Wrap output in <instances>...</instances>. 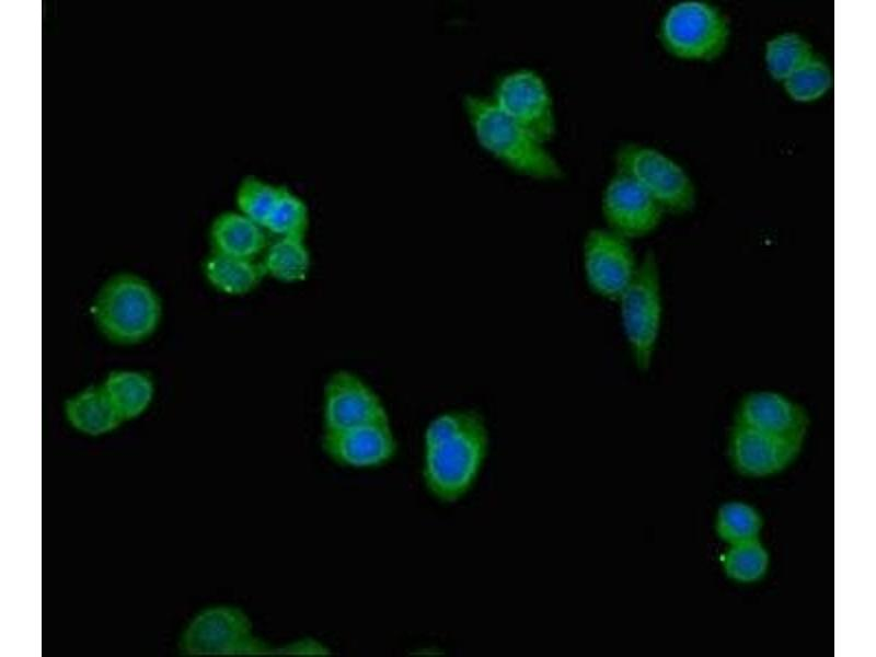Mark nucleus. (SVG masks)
<instances>
[{
	"instance_id": "nucleus-1",
	"label": "nucleus",
	"mask_w": 876,
	"mask_h": 657,
	"mask_svg": "<svg viewBox=\"0 0 876 657\" xmlns=\"http://www.w3.org/2000/svg\"><path fill=\"white\" fill-rule=\"evenodd\" d=\"M488 431L483 416L469 408L434 417L424 434L423 480L437 499L451 503L473 485L487 453Z\"/></svg>"
},
{
	"instance_id": "nucleus-2",
	"label": "nucleus",
	"mask_w": 876,
	"mask_h": 657,
	"mask_svg": "<svg viewBox=\"0 0 876 657\" xmlns=\"http://www.w3.org/2000/svg\"><path fill=\"white\" fill-rule=\"evenodd\" d=\"M462 103L477 143L507 168L540 181L564 176L544 143L505 115L491 97L465 94Z\"/></svg>"
},
{
	"instance_id": "nucleus-3",
	"label": "nucleus",
	"mask_w": 876,
	"mask_h": 657,
	"mask_svg": "<svg viewBox=\"0 0 876 657\" xmlns=\"http://www.w3.org/2000/svg\"><path fill=\"white\" fill-rule=\"evenodd\" d=\"M161 302L143 278L123 273L107 279L92 306L93 320L110 341L132 345L146 341L161 319Z\"/></svg>"
},
{
	"instance_id": "nucleus-4",
	"label": "nucleus",
	"mask_w": 876,
	"mask_h": 657,
	"mask_svg": "<svg viewBox=\"0 0 876 657\" xmlns=\"http://www.w3.org/2000/svg\"><path fill=\"white\" fill-rule=\"evenodd\" d=\"M616 302L633 365L647 372L655 359L664 318L661 274L653 251L639 260L633 279Z\"/></svg>"
},
{
	"instance_id": "nucleus-5",
	"label": "nucleus",
	"mask_w": 876,
	"mask_h": 657,
	"mask_svg": "<svg viewBox=\"0 0 876 657\" xmlns=\"http://www.w3.org/2000/svg\"><path fill=\"white\" fill-rule=\"evenodd\" d=\"M731 28L726 14L703 0L673 3L662 15L658 38L664 49L687 61H713L728 47Z\"/></svg>"
},
{
	"instance_id": "nucleus-6",
	"label": "nucleus",
	"mask_w": 876,
	"mask_h": 657,
	"mask_svg": "<svg viewBox=\"0 0 876 657\" xmlns=\"http://www.w3.org/2000/svg\"><path fill=\"white\" fill-rule=\"evenodd\" d=\"M178 646L188 656H277V644L258 636L247 613L231 604L199 611L184 629Z\"/></svg>"
},
{
	"instance_id": "nucleus-7",
	"label": "nucleus",
	"mask_w": 876,
	"mask_h": 657,
	"mask_svg": "<svg viewBox=\"0 0 876 657\" xmlns=\"http://www.w3.org/2000/svg\"><path fill=\"white\" fill-rule=\"evenodd\" d=\"M615 172L644 188L665 212L683 215L696 205V188L688 172L660 150L625 142L614 152Z\"/></svg>"
},
{
	"instance_id": "nucleus-8",
	"label": "nucleus",
	"mask_w": 876,
	"mask_h": 657,
	"mask_svg": "<svg viewBox=\"0 0 876 657\" xmlns=\"http://www.w3.org/2000/svg\"><path fill=\"white\" fill-rule=\"evenodd\" d=\"M491 100L541 142L554 136L553 100L546 82L537 71L520 68L506 72L496 81Z\"/></svg>"
},
{
	"instance_id": "nucleus-9",
	"label": "nucleus",
	"mask_w": 876,
	"mask_h": 657,
	"mask_svg": "<svg viewBox=\"0 0 876 657\" xmlns=\"http://www.w3.org/2000/svg\"><path fill=\"white\" fill-rule=\"evenodd\" d=\"M638 262L629 240L607 228L587 232L583 267L587 286L596 296L616 302L633 279Z\"/></svg>"
},
{
	"instance_id": "nucleus-10",
	"label": "nucleus",
	"mask_w": 876,
	"mask_h": 657,
	"mask_svg": "<svg viewBox=\"0 0 876 657\" xmlns=\"http://www.w3.org/2000/svg\"><path fill=\"white\" fill-rule=\"evenodd\" d=\"M601 212L607 229L629 241L655 232L666 214L644 188L619 172L603 189Z\"/></svg>"
},
{
	"instance_id": "nucleus-11",
	"label": "nucleus",
	"mask_w": 876,
	"mask_h": 657,
	"mask_svg": "<svg viewBox=\"0 0 876 657\" xmlns=\"http://www.w3.org/2000/svg\"><path fill=\"white\" fill-rule=\"evenodd\" d=\"M384 419L389 415L382 400L362 378L345 369L328 377L323 389V431Z\"/></svg>"
},
{
	"instance_id": "nucleus-12",
	"label": "nucleus",
	"mask_w": 876,
	"mask_h": 657,
	"mask_svg": "<svg viewBox=\"0 0 876 657\" xmlns=\"http://www.w3.org/2000/svg\"><path fill=\"white\" fill-rule=\"evenodd\" d=\"M321 447L335 464L358 470L383 466L397 451L390 419L323 431Z\"/></svg>"
},
{
	"instance_id": "nucleus-13",
	"label": "nucleus",
	"mask_w": 876,
	"mask_h": 657,
	"mask_svg": "<svg viewBox=\"0 0 876 657\" xmlns=\"http://www.w3.org/2000/svg\"><path fill=\"white\" fill-rule=\"evenodd\" d=\"M803 445L802 440L733 424L727 449L730 463L739 474L764 477L789 466L798 457Z\"/></svg>"
},
{
	"instance_id": "nucleus-14",
	"label": "nucleus",
	"mask_w": 876,
	"mask_h": 657,
	"mask_svg": "<svg viewBox=\"0 0 876 657\" xmlns=\"http://www.w3.org/2000/svg\"><path fill=\"white\" fill-rule=\"evenodd\" d=\"M733 424L805 441L810 417L794 399L774 390H753L737 403Z\"/></svg>"
},
{
	"instance_id": "nucleus-15",
	"label": "nucleus",
	"mask_w": 876,
	"mask_h": 657,
	"mask_svg": "<svg viewBox=\"0 0 876 657\" xmlns=\"http://www.w3.org/2000/svg\"><path fill=\"white\" fill-rule=\"evenodd\" d=\"M64 412L72 428L88 436H102L124 419L101 385L85 388L66 400Z\"/></svg>"
},
{
	"instance_id": "nucleus-16",
	"label": "nucleus",
	"mask_w": 876,
	"mask_h": 657,
	"mask_svg": "<svg viewBox=\"0 0 876 657\" xmlns=\"http://www.w3.org/2000/svg\"><path fill=\"white\" fill-rule=\"evenodd\" d=\"M210 235L215 252L238 257L256 258L267 244L264 227L241 212L220 214Z\"/></svg>"
},
{
	"instance_id": "nucleus-17",
	"label": "nucleus",
	"mask_w": 876,
	"mask_h": 657,
	"mask_svg": "<svg viewBox=\"0 0 876 657\" xmlns=\"http://www.w3.org/2000/svg\"><path fill=\"white\" fill-rule=\"evenodd\" d=\"M204 273L214 288L230 296L251 292L266 276L261 261L218 252L206 260Z\"/></svg>"
},
{
	"instance_id": "nucleus-18",
	"label": "nucleus",
	"mask_w": 876,
	"mask_h": 657,
	"mask_svg": "<svg viewBox=\"0 0 876 657\" xmlns=\"http://www.w3.org/2000/svg\"><path fill=\"white\" fill-rule=\"evenodd\" d=\"M102 387L124 420L140 416L154 394L152 379L138 370L111 371Z\"/></svg>"
},
{
	"instance_id": "nucleus-19",
	"label": "nucleus",
	"mask_w": 876,
	"mask_h": 657,
	"mask_svg": "<svg viewBox=\"0 0 876 657\" xmlns=\"http://www.w3.org/2000/svg\"><path fill=\"white\" fill-rule=\"evenodd\" d=\"M261 262L266 276L289 284L306 280L311 267L303 238H278L266 247Z\"/></svg>"
},
{
	"instance_id": "nucleus-20",
	"label": "nucleus",
	"mask_w": 876,
	"mask_h": 657,
	"mask_svg": "<svg viewBox=\"0 0 876 657\" xmlns=\"http://www.w3.org/2000/svg\"><path fill=\"white\" fill-rule=\"evenodd\" d=\"M816 54L802 34L786 31L771 37L764 45V65L769 76L780 83Z\"/></svg>"
},
{
	"instance_id": "nucleus-21",
	"label": "nucleus",
	"mask_w": 876,
	"mask_h": 657,
	"mask_svg": "<svg viewBox=\"0 0 876 657\" xmlns=\"http://www.w3.org/2000/svg\"><path fill=\"white\" fill-rule=\"evenodd\" d=\"M833 84L829 64L815 54L783 82L786 95L796 103H812L823 97Z\"/></svg>"
},
{
	"instance_id": "nucleus-22",
	"label": "nucleus",
	"mask_w": 876,
	"mask_h": 657,
	"mask_svg": "<svg viewBox=\"0 0 876 657\" xmlns=\"http://www.w3.org/2000/svg\"><path fill=\"white\" fill-rule=\"evenodd\" d=\"M762 526L761 515L742 502L723 504L715 518L716 535L729 545L758 539Z\"/></svg>"
},
{
	"instance_id": "nucleus-23",
	"label": "nucleus",
	"mask_w": 876,
	"mask_h": 657,
	"mask_svg": "<svg viewBox=\"0 0 876 657\" xmlns=\"http://www.w3.org/2000/svg\"><path fill=\"white\" fill-rule=\"evenodd\" d=\"M723 567L727 577L735 581H758L768 570L769 553L759 538L731 544Z\"/></svg>"
},
{
	"instance_id": "nucleus-24",
	"label": "nucleus",
	"mask_w": 876,
	"mask_h": 657,
	"mask_svg": "<svg viewBox=\"0 0 876 657\" xmlns=\"http://www.w3.org/2000/svg\"><path fill=\"white\" fill-rule=\"evenodd\" d=\"M308 223L307 205L285 187L263 227L278 238H303Z\"/></svg>"
},
{
	"instance_id": "nucleus-25",
	"label": "nucleus",
	"mask_w": 876,
	"mask_h": 657,
	"mask_svg": "<svg viewBox=\"0 0 876 657\" xmlns=\"http://www.w3.org/2000/svg\"><path fill=\"white\" fill-rule=\"evenodd\" d=\"M284 188L249 176L238 187L235 196L238 208L241 214L263 227Z\"/></svg>"
},
{
	"instance_id": "nucleus-26",
	"label": "nucleus",
	"mask_w": 876,
	"mask_h": 657,
	"mask_svg": "<svg viewBox=\"0 0 876 657\" xmlns=\"http://www.w3.org/2000/svg\"><path fill=\"white\" fill-rule=\"evenodd\" d=\"M331 653L327 645L313 637L277 644V656H327Z\"/></svg>"
}]
</instances>
